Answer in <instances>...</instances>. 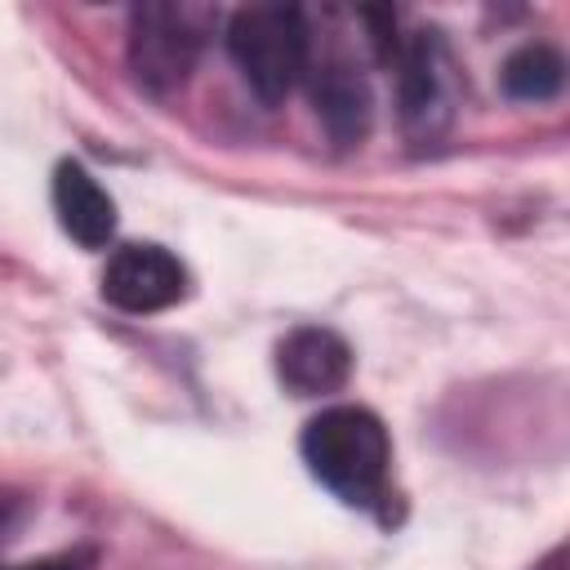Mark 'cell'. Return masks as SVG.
Masks as SVG:
<instances>
[{
    "label": "cell",
    "instance_id": "2",
    "mask_svg": "<svg viewBox=\"0 0 570 570\" xmlns=\"http://www.w3.org/2000/svg\"><path fill=\"white\" fill-rule=\"evenodd\" d=\"M227 53L263 102H281L312 67L307 22L294 4H245L227 22Z\"/></svg>",
    "mask_w": 570,
    "mask_h": 570
},
{
    "label": "cell",
    "instance_id": "10",
    "mask_svg": "<svg viewBox=\"0 0 570 570\" xmlns=\"http://www.w3.org/2000/svg\"><path fill=\"white\" fill-rule=\"evenodd\" d=\"M18 570H85V561H80V557H45V561L18 566Z\"/></svg>",
    "mask_w": 570,
    "mask_h": 570
},
{
    "label": "cell",
    "instance_id": "9",
    "mask_svg": "<svg viewBox=\"0 0 570 570\" xmlns=\"http://www.w3.org/2000/svg\"><path fill=\"white\" fill-rule=\"evenodd\" d=\"M566 80H570V62L552 45H521L503 62V94L517 102H548L566 89Z\"/></svg>",
    "mask_w": 570,
    "mask_h": 570
},
{
    "label": "cell",
    "instance_id": "4",
    "mask_svg": "<svg viewBox=\"0 0 570 570\" xmlns=\"http://www.w3.org/2000/svg\"><path fill=\"white\" fill-rule=\"evenodd\" d=\"M392 71H396V107H401L405 134L419 142L445 134L454 116V58L441 31L401 36Z\"/></svg>",
    "mask_w": 570,
    "mask_h": 570
},
{
    "label": "cell",
    "instance_id": "3",
    "mask_svg": "<svg viewBox=\"0 0 570 570\" xmlns=\"http://www.w3.org/2000/svg\"><path fill=\"white\" fill-rule=\"evenodd\" d=\"M214 13L200 4H138L129 13V71L134 80L165 98L187 85L200 62Z\"/></svg>",
    "mask_w": 570,
    "mask_h": 570
},
{
    "label": "cell",
    "instance_id": "5",
    "mask_svg": "<svg viewBox=\"0 0 570 570\" xmlns=\"http://www.w3.org/2000/svg\"><path fill=\"white\" fill-rule=\"evenodd\" d=\"M187 294V267L160 245H120L102 272V298L120 312H165Z\"/></svg>",
    "mask_w": 570,
    "mask_h": 570
},
{
    "label": "cell",
    "instance_id": "1",
    "mask_svg": "<svg viewBox=\"0 0 570 570\" xmlns=\"http://www.w3.org/2000/svg\"><path fill=\"white\" fill-rule=\"evenodd\" d=\"M303 463L307 472L347 508L379 512L387 521L392 499V441L374 410L365 405H330L303 428Z\"/></svg>",
    "mask_w": 570,
    "mask_h": 570
},
{
    "label": "cell",
    "instance_id": "8",
    "mask_svg": "<svg viewBox=\"0 0 570 570\" xmlns=\"http://www.w3.org/2000/svg\"><path fill=\"white\" fill-rule=\"evenodd\" d=\"M53 209L62 232L85 249H102L116 236V200L76 160H62L53 169Z\"/></svg>",
    "mask_w": 570,
    "mask_h": 570
},
{
    "label": "cell",
    "instance_id": "7",
    "mask_svg": "<svg viewBox=\"0 0 570 570\" xmlns=\"http://www.w3.org/2000/svg\"><path fill=\"white\" fill-rule=\"evenodd\" d=\"M307 76H312L316 116L330 129V138L343 142V147L356 142V138H365V129H370V89H365V76L347 58H338V53L312 62Z\"/></svg>",
    "mask_w": 570,
    "mask_h": 570
},
{
    "label": "cell",
    "instance_id": "6",
    "mask_svg": "<svg viewBox=\"0 0 570 570\" xmlns=\"http://www.w3.org/2000/svg\"><path fill=\"white\" fill-rule=\"evenodd\" d=\"M276 374L294 396L338 392L352 374V347L325 325H298L276 347Z\"/></svg>",
    "mask_w": 570,
    "mask_h": 570
}]
</instances>
